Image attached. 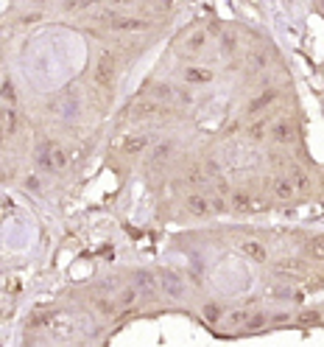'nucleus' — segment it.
Instances as JSON below:
<instances>
[{
    "instance_id": "f257e3e1",
    "label": "nucleus",
    "mask_w": 324,
    "mask_h": 347,
    "mask_svg": "<svg viewBox=\"0 0 324 347\" xmlns=\"http://www.w3.org/2000/svg\"><path fill=\"white\" fill-rule=\"evenodd\" d=\"M39 165H42V171H65L67 168V154L56 143H42L39 146Z\"/></svg>"
},
{
    "instance_id": "f03ea898",
    "label": "nucleus",
    "mask_w": 324,
    "mask_h": 347,
    "mask_svg": "<svg viewBox=\"0 0 324 347\" xmlns=\"http://www.w3.org/2000/svg\"><path fill=\"white\" fill-rule=\"evenodd\" d=\"M115 53H101V59H98V65H95V84L101 87H112V81H115Z\"/></svg>"
},
{
    "instance_id": "7ed1b4c3",
    "label": "nucleus",
    "mask_w": 324,
    "mask_h": 347,
    "mask_svg": "<svg viewBox=\"0 0 324 347\" xmlns=\"http://www.w3.org/2000/svg\"><path fill=\"white\" fill-rule=\"evenodd\" d=\"M271 138H274V143H280V146H288V143H293L296 140V123L293 121H277L271 126Z\"/></svg>"
},
{
    "instance_id": "20e7f679",
    "label": "nucleus",
    "mask_w": 324,
    "mask_h": 347,
    "mask_svg": "<svg viewBox=\"0 0 324 347\" xmlns=\"http://www.w3.org/2000/svg\"><path fill=\"white\" fill-rule=\"evenodd\" d=\"M160 286H162V291H165V294H171L173 300L185 297V283H182L171 269H162L160 272Z\"/></svg>"
},
{
    "instance_id": "39448f33",
    "label": "nucleus",
    "mask_w": 324,
    "mask_h": 347,
    "mask_svg": "<svg viewBox=\"0 0 324 347\" xmlns=\"http://www.w3.org/2000/svg\"><path fill=\"white\" fill-rule=\"evenodd\" d=\"M229 208L232 213H252V196H249L246 191H232L229 193Z\"/></svg>"
},
{
    "instance_id": "423d86ee",
    "label": "nucleus",
    "mask_w": 324,
    "mask_h": 347,
    "mask_svg": "<svg viewBox=\"0 0 324 347\" xmlns=\"http://www.w3.org/2000/svg\"><path fill=\"white\" fill-rule=\"evenodd\" d=\"M51 336L53 339H70L73 336V322L67 316H51Z\"/></svg>"
},
{
    "instance_id": "0eeeda50",
    "label": "nucleus",
    "mask_w": 324,
    "mask_h": 347,
    "mask_svg": "<svg viewBox=\"0 0 324 347\" xmlns=\"http://www.w3.org/2000/svg\"><path fill=\"white\" fill-rule=\"evenodd\" d=\"M160 101L157 98H148V101H137L134 106H131V115L134 118H154V115H160Z\"/></svg>"
},
{
    "instance_id": "6e6552de",
    "label": "nucleus",
    "mask_w": 324,
    "mask_h": 347,
    "mask_svg": "<svg viewBox=\"0 0 324 347\" xmlns=\"http://www.w3.org/2000/svg\"><path fill=\"white\" fill-rule=\"evenodd\" d=\"M274 272H277V275H288V278H302V275H305V266H302V263H299V260H277V263H274Z\"/></svg>"
},
{
    "instance_id": "1a4fd4ad",
    "label": "nucleus",
    "mask_w": 324,
    "mask_h": 347,
    "mask_svg": "<svg viewBox=\"0 0 324 347\" xmlns=\"http://www.w3.org/2000/svg\"><path fill=\"white\" fill-rule=\"evenodd\" d=\"M148 26V23H145V20H131V17H115L109 23V28L112 31H143V28Z\"/></svg>"
},
{
    "instance_id": "9d476101",
    "label": "nucleus",
    "mask_w": 324,
    "mask_h": 347,
    "mask_svg": "<svg viewBox=\"0 0 324 347\" xmlns=\"http://www.w3.org/2000/svg\"><path fill=\"white\" fill-rule=\"evenodd\" d=\"M185 205H188V210L193 216H207L210 213V199H204L201 193H190L188 199H185Z\"/></svg>"
},
{
    "instance_id": "9b49d317",
    "label": "nucleus",
    "mask_w": 324,
    "mask_h": 347,
    "mask_svg": "<svg viewBox=\"0 0 324 347\" xmlns=\"http://www.w3.org/2000/svg\"><path fill=\"white\" fill-rule=\"evenodd\" d=\"M271 193L277 196L280 202H288V199H293V193H296V188L291 185V179H274V185H271Z\"/></svg>"
},
{
    "instance_id": "f8f14e48",
    "label": "nucleus",
    "mask_w": 324,
    "mask_h": 347,
    "mask_svg": "<svg viewBox=\"0 0 324 347\" xmlns=\"http://www.w3.org/2000/svg\"><path fill=\"white\" fill-rule=\"evenodd\" d=\"M288 171H291V185H293L296 191H302V193H307V191H310V179H307V174L302 171L299 165H291Z\"/></svg>"
},
{
    "instance_id": "ddd939ff",
    "label": "nucleus",
    "mask_w": 324,
    "mask_h": 347,
    "mask_svg": "<svg viewBox=\"0 0 324 347\" xmlns=\"http://www.w3.org/2000/svg\"><path fill=\"white\" fill-rule=\"evenodd\" d=\"M243 255H249L252 260H257V263H263L265 258H268V252H265V246L263 243H257V241H243Z\"/></svg>"
},
{
    "instance_id": "4468645a",
    "label": "nucleus",
    "mask_w": 324,
    "mask_h": 347,
    "mask_svg": "<svg viewBox=\"0 0 324 347\" xmlns=\"http://www.w3.org/2000/svg\"><path fill=\"white\" fill-rule=\"evenodd\" d=\"M134 280H137V288H140L143 294H154V288H157V280H154V275H151V272L140 269V272L134 275Z\"/></svg>"
},
{
    "instance_id": "2eb2a0df",
    "label": "nucleus",
    "mask_w": 324,
    "mask_h": 347,
    "mask_svg": "<svg viewBox=\"0 0 324 347\" xmlns=\"http://www.w3.org/2000/svg\"><path fill=\"white\" fill-rule=\"evenodd\" d=\"M271 101H277V93H274V90H265L263 96H257L255 101H249V115H255V112H260V109H265Z\"/></svg>"
},
{
    "instance_id": "dca6fc26",
    "label": "nucleus",
    "mask_w": 324,
    "mask_h": 347,
    "mask_svg": "<svg viewBox=\"0 0 324 347\" xmlns=\"http://www.w3.org/2000/svg\"><path fill=\"white\" fill-rule=\"evenodd\" d=\"M185 78L193 81V84H207L213 78V70H204V68H188L185 70Z\"/></svg>"
},
{
    "instance_id": "f3484780",
    "label": "nucleus",
    "mask_w": 324,
    "mask_h": 347,
    "mask_svg": "<svg viewBox=\"0 0 324 347\" xmlns=\"http://www.w3.org/2000/svg\"><path fill=\"white\" fill-rule=\"evenodd\" d=\"M145 143H148V140H145L143 135H131V138H126V143H123V151H126V154H140L145 148Z\"/></svg>"
},
{
    "instance_id": "a211bd4d",
    "label": "nucleus",
    "mask_w": 324,
    "mask_h": 347,
    "mask_svg": "<svg viewBox=\"0 0 324 347\" xmlns=\"http://www.w3.org/2000/svg\"><path fill=\"white\" fill-rule=\"evenodd\" d=\"M307 255H310V258L324 260V235H316V238L307 241Z\"/></svg>"
},
{
    "instance_id": "6ab92c4d",
    "label": "nucleus",
    "mask_w": 324,
    "mask_h": 347,
    "mask_svg": "<svg viewBox=\"0 0 324 347\" xmlns=\"http://www.w3.org/2000/svg\"><path fill=\"white\" fill-rule=\"evenodd\" d=\"M0 126H3V132H6V135H11V132H17V115L11 112V109H6V112H0Z\"/></svg>"
},
{
    "instance_id": "aec40b11",
    "label": "nucleus",
    "mask_w": 324,
    "mask_h": 347,
    "mask_svg": "<svg viewBox=\"0 0 324 347\" xmlns=\"http://www.w3.org/2000/svg\"><path fill=\"white\" fill-rule=\"evenodd\" d=\"M0 98H3L6 104H17V93H14V84H11V78H6V81L0 84Z\"/></svg>"
},
{
    "instance_id": "412c9836",
    "label": "nucleus",
    "mask_w": 324,
    "mask_h": 347,
    "mask_svg": "<svg viewBox=\"0 0 324 347\" xmlns=\"http://www.w3.org/2000/svg\"><path fill=\"white\" fill-rule=\"evenodd\" d=\"M265 126H268V121H255L252 126H249V138H252V140H260L265 135Z\"/></svg>"
},
{
    "instance_id": "4be33fe9",
    "label": "nucleus",
    "mask_w": 324,
    "mask_h": 347,
    "mask_svg": "<svg viewBox=\"0 0 324 347\" xmlns=\"http://www.w3.org/2000/svg\"><path fill=\"white\" fill-rule=\"evenodd\" d=\"M299 325H319L322 322V316H319V311H305V313H299L296 316Z\"/></svg>"
},
{
    "instance_id": "5701e85b",
    "label": "nucleus",
    "mask_w": 324,
    "mask_h": 347,
    "mask_svg": "<svg viewBox=\"0 0 324 347\" xmlns=\"http://www.w3.org/2000/svg\"><path fill=\"white\" fill-rule=\"evenodd\" d=\"M173 151V143H160L157 146V151H154V163H160V160H168Z\"/></svg>"
},
{
    "instance_id": "b1692460",
    "label": "nucleus",
    "mask_w": 324,
    "mask_h": 347,
    "mask_svg": "<svg viewBox=\"0 0 324 347\" xmlns=\"http://www.w3.org/2000/svg\"><path fill=\"white\" fill-rule=\"evenodd\" d=\"M188 179H190L193 185H204V182H207V174L201 171L198 165H193V168H190V174H188Z\"/></svg>"
},
{
    "instance_id": "393cba45",
    "label": "nucleus",
    "mask_w": 324,
    "mask_h": 347,
    "mask_svg": "<svg viewBox=\"0 0 324 347\" xmlns=\"http://www.w3.org/2000/svg\"><path fill=\"white\" fill-rule=\"evenodd\" d=\"M134 300H137V291H134V288H126V291L118 297V305H120V308H129Z\"/></svg>"
},
{
    "instance_id": "a878e982",
    "label": "nucleus",
    "mask_w": 324,
    "mask_h": 347,
    "mask_svg": "<svg viewBox=\"0 0 324 347\" xmlns=\"http://www.w3.org/2000/svg\"><path fill=\"white\" fill-rule=\"evenodd\" d=\"M95 308L101 313H115V308H118V303H112V300H106V297H101V300H95Z\"/></svg>"
},
{
    "instance_id": "bb28decb",
    "label": "nucleus",
    "mask_w": 324,
    "mask_h": 347,
    "mask_svg": "<svg viewBox=\"0 0 324 347\" xmlns=\"http://www.w3.org/2000/svg\"><path fill=\"white\" fill-rule=\"evenodd\" d=\"M246 325H249L252 330L263 328V325H265V316H263V313H255V316H249V319H246Z\"/></svg>"
},
{
    "instance_id": "cd10ccee",
    "label": "nucleus",
    "mask_w": 324,
    "mask_h": 347,
    "mask_svg": "<svg viewBox=\"0 0 324 347\" xmlns=\"http://www.w3.org/2000/svg\"><path fill=\"white\" fill-rule=\"evenodd\" d=\"M154 96H157V98H171L173 90H171V87H165V84H157V87H154Z\"/></svg>"
},
{
    "instance_id": "c85d7f7f",
    "label": "nucleus",
    "mask_w": 324,
    "mask_h": 347,
    "mask_svg": "<svg viewBox=\"0 0 324 347\" xmlns=\"http://www.w3.org/2000/svg\"><path fill=\"white\" fill-rule=\"evenodd\" d=\"M249 319V313L246 311H235V313H229V325H240V322H246Z\"/></svg>"
},
{
    "instance_id": "c756f323",
    "label": "nucleus",
    "mask_w": 324,
    "mask_h": 347,
    "mask_svg": "<svg viewBox=\"0 0 324 347\" xmlns=\"http://www.w3.org/2000/svg\"><path fill=\"white\" fill-rule=\"evenodd\" d=\"M204 45V34H196V36H190L188 39V48H193V51H198Z\"/></svg>"
},
{
    "instance_id": "7c9ffc66",
    "label": "nucleus",
    "mask_w": 324,
    "mask_h": 347,
    "mask_svg": "<svg viewBox=\"0 0 324 347\" xmlns=\"http://www.w3.org/2000/svg\"><path fill=\"white\" fill-rule=\"evenodd\" d=\"M218 313H221V311H218L215 305H207V308H204V316H207L210 322H215V319H218Z\"/></svg>"
},
{
    "instance_id": "2f4dec72",
    "label": "nucleus",
    "mask_w": 324,
    "mask_h": 347,
    "mask_svg": "<svg viewBox=\"0 0 324 347\" xmlns=\"http://www.w3.org/2000/svg\"><path fill=\"white\" fill-rule=\"evenodd\" d=\"M3 210H6V202H0V218H3Z\"/></svg>"
},
{
    "instance_id": "473e14b6",
    "label": "nucleus",
    "mask_w": 324,
    "mask_h": 347,
    "mask_svg": "<svg viewBox=\"0 0 324 347\" xmlns=\"http://www.w3.org/2000/svg\"><path fill=\"white\" fill-rule=\"evenodd\" d=\"M319 3H322V9H324V0H319Z\"/></svg>"
}]
</instances>
